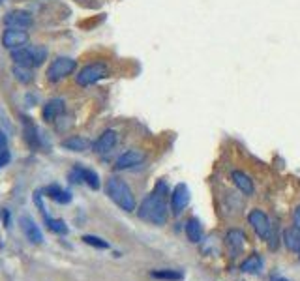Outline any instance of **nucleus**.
<instances>
[{"label":"nucleus","mask_w":300,"mask_h":281,"mask_svg":"<svg viewBox=\"0 0 300 281\" xmlns=\"http://www.w3.org/2000/svg\"><path fill=\"white\" fill-rule=\"evenodd\" d=\"M62 113H64V101L58 98L49 99V101L43 105V109H41V116H43V120L45 122H55Z\"/></svg>","instance_id":"nucleus-16"},{"label":"nucleus","mask_w":300,"mask_h":281,"mask_svg":"<svg viewBox=\"0 0 300 281\" xmlns=\"http://www.w3.org/2000/svg\"><path fill=\"white\" fill-rule=\"evenodd\" d=\"M225 246L231 253V257H238L246 246V233L242 229H229L225 233Z\"/></svg>","instance_id":"nucleus-11"},{"label":"nucleus","mask_w":300,"mask_h":281,"mask_svg":"<svg viewBox=\"0 0 300 281\" xmlns=\"http://www.w3.org/2000/svg\"><path fill=\"white\" fill-rule=\"evenodd\" d=\"M43 219H45V225L49 227V231L57 233V235H68V227H66L62 219H53L47 214H43Z\"/></svg>","instance_id":"nucleus-23"},{"label":"nucleus","mask_w":300,"mask_h":281,"mask_svg":"<svg viewBox=\"0 0 300 281\" xmlns=\"http://www.w3.org/2000/svg\"><path fill=\"white\" fill-rule=\"evenodd\" d=\"M248 223L252 225V229L255 231V235L259 236V238H263V240H266V238L272 235L270 219H268V216H266L263 210H259V208H254V210L248 214Z\"/></svg>","instance_id":"nucleus-6"},{"label":"nucleus","mask_w":300,"mask_h":281,"mask_svg":"<svg viewBox=\"0 0 300 281\" xmlns=\"http://www.w3.org/2000/svg\"><path fill=\"white\" fill-rule=\"evenodd\" d=\"M188 205H190V188L184 182L177 184L171 193V210L174 216H180Z\"/></svg>","instance_id":"nucleus-9"},{"label":"nucleus","mask_w":300,"mask_h":281,"mask_svg":"<svg viewBox=\"0 0 300 281\" xmlns=\"http://www.w3.org/2000/svg\"><path fill=\"white\" fill-rule=\"evenodd\" d=\"M6 144H8V139L6 135L0 132V148H6Z\"/></svg>","instance_id":"nucleus-28"},{"label":"nucleus","mask_w":300,"mask_h":281,"mask_svg":"<svg viewBox=\"0 0 300 281\" xmlns=\"http://www.w3.org/2000/svg\"><path fill=\"white\" fill-rule=\"evenodd\" d=\"M116 143H118V135H116L115 130H105L92 143V148L96 154L104 156V154H109L111 150L116 146Z\"/></svg>","instance_id":"nucleus-13"},{"label":"nucleus","mask_w":300,"mask_h":281,"mask_svg":"<svg viewBox=\"0 0 300 281\" xmlns=\"http://www.w3.org/2000/svg\"><path fill=\"white\" fill-rule=\"evenodd\" d=\"M150 275L154 279H169V281H180L184 277V274L177 272V270H156V272H150Z\"/></svg>","instance_id":"nucleus-22"},{"label":"nucleus","mask_w":300,"mask_h":281,"mask_svg":"<svg viewBox=\"0 0 300 281\" xmlns=\"http://www.w3.org/2000/svg\"><path fill=\"white\" fill-rule=\"evenodd\" d=\"M167 195L169 191L165 188V182H158L154 191L148 193L139 205V218L154 225L165 223L167 221Z\"/></svg>","instance_id":"nucleus-1"},{"label":"nucleus","mask_w":300,"mask_h":281,"mask_svg":"<svg viewBox=\"0 0 300 281\" xmlns=\"http://www.w3.org/2000/svg\"><path fill=\"white\" fill-rule=\"evenodd\" d=\"M186 236L191 244H199L203 238V231H201V223L197 218H190L186 221Z\"/></svg>","instance_id":"nucleus-19"},{"label":"nucleus","mask_w":300,"mask_h":281,"mask_svg":"<svg viewBox=\"0 0 300 281\" xmlns=\"http://www.w3.org/2000/svg\"><path fill=\"white\" fill-rule=\"evenodd\" d=\"M231 180L233 184L237 186V190L246 197H252L255 193V186H254V180L246 174L244 171H233L231 172Z\"/></svg>","instance_id":"nucleus-14"},{"label":"nucleus","mask_w":300,"mask_h":281,"mask_svg":"<svg viewBox=\"0 0 300 281\" xmlns=\"http://www.w3.org/2000/svg\"><path fill=\"white\" fill-rule=\"evenodd\" d=\"M69 182L73 184H81L85 182L90 188V190H99V176L98 172L92 171V169H87V167L75 165L71 171H69Z\"/></svg>","instance_id":"nucleus-7"},{"label":"nucleus","mask_w":300,"mask_h":281,"mask_svg":"<svg viewBox=\"0 0 300 281\" xmlns=\"http://www.w3.org/2000/svg\"><path fill=\"white\" fill-rule=\"evenodd\" d=\"M10 163V152L8 148H0V167H4Z\"/></svg>","instance_id":"nucleus-26"},{"label":"nucleus","mask_w":300,"mask_h":281,"mask_svg":"<svg viewBox=\"0 0 300 281\" xmlns=\"http://www.w3.org/2000/svg\"><path fill=\"white\" fill-rule=\"evenodd\" d=\"M105 193H107L111 201L115 202L118 208H122L124 212H135V208H137L135 195H133L132 188H130L122 178L111 176L109 180H107V184H105Z\"/></svg>","instance_id":"nucleus-2"},{"label":"nucleus","mask_w":300,"mask_h":281,"mask_svg":"<svg viewBox=\"0 0 300 281\" xmlns=\"http://www.w3.org/2000/svg\"><path fill=\"white\" fill-rule=\"evenodd\" d=\"M83 242L92 247H98V249H107V247H109V242H105L104 238L94 236V235H85L83 236Z\"/></svg>","instance_id":"nucleus-25"},{"label":"nucleus","mask_w":300,"mask_h":281,"mask_svg":"<svg viewBox=\"0 0 300 281\" xmlns=\"http://www.w3.org/2000/svg\"><path fill=\"white\" fill-rule=\"evenodd\" d=\"M298 259H300V251H298Z\"/></svg>","instance_id":"nucleus-31"},{"label":"nucleus","mask_w":300,"mask_h":281,"mask_svg":"<svg viewBox=\"0 0 300 281\" xmlns=\"http://www.w3.org/2000/svg\"><path fill=\"white\" fill-rule=\"evenodd\" d=\"M263 268V259L257 255V253H252L248 259H244L242 264H240V270L246 272V274H257Z\"/></svg>","instance_id":"nucleus-20"},{"label":"nucleus","mask_w":300,"mask_h":281,"mask_svg":"<svg viewBox=\"0 0 300 281\" xmlns=\"http://www.w3.org/2000/svg\"><path fill=\"white\" fill-rule=\"evenodd\" d=\"M43 193H45L51 201L58 202V205H68V202H71V193L66 191L64 188H60L58 184H51V186H47L45 190H43Z\"/></svg>","instance_id":"nucleus-17"},{"label":"nucleus","mask_w":300,"mask_h":281,"mask_svg":"<svg viewBox=\"0 0 300 281\" xmlns=\"http://www.w3.org/2000/svg\"><path fill=\"white\" fill-rule=\"evenodd\" d=\"M12 73H13V77L17 81H21V83H30L32 81V71H30V68H24V66H13V69H12Z\"/></svg>","instance_id":"nucleus-24"},{"label":"nucleus","mask_w":300,"mask_h":281,"mask_svg":"<svg viewBox=\"0 0 300 281\" xmlns=\"http://www.w3.org/2000/svg\"><path fill=\"white\" fill-rule=\"evenodd\" d=\"M47 58V47L45 45H30L21 47L12 51V60L17 66H24V68H36L41 66L43 60Z\"/></svg>","instance_id":"nucleus-3"},{"label":"nucleus","mask_w":300,"mask_h":281,"mask_svg":"<svg viewBox=\"0 0 300 281\" xmlns=\"http://www.w3.org/2000/svg\"><path fill=\"white\" fill-rule=\"evenodd\" d=\"M62 146L66 150H71V152H85V150H88V146H92V144H90L88 139L81 137V135H73V137L62 141Z\"/></svg>","instance_id":"nucleus-18"},{"label":"nucleus","mask_w":300,"mask_h":281,"mask_svg":"<svg viewBox=\"0 0 300 281\" xmlns=\"http://www.w3.org/2000/svg\"><path fill=\"white\" fill-rule=\"evenodd\" d=\"M144 160H146V154H144L143 150H137V148L126 150L124 154H120L116 158L115 169L116 171H128V169L139 167Z\"/></svg>","instance_id":"nucleus-8"},{"label":"nucleus","mask_w":300,"mask_h":281,"mask_svg":"<svg viewBox=\"0 0 300 281\" xmlns=\"http://www.w3.org/2000/svg\"><path fill=\"white\" fill-rule=\"evenodd\" d=\"M4 24L8 29H29L34 24V19L24 10H13V12H8L4 15Z\"/></svg>","instance_id":"nucleus-12"},{"label":"nucleus","mask_w":300,"mask_h":281,"mask_svg":"<svg viewBox=\"0 0 300 281\" xmlns=\"http://www.w3.org/2000/svg\"><path fill=\"white\" fill-rule=\"evenodd\" d=\"M272 281H287V279H283V277H274Z\"/></svg>","instance_id":"nucleus-29"},{"label":"nucleus","mask_w":300,"mask_h":281,"mask_svg":"<svg viewBox=\"0 0 300 281\" xmlns=\"http://www.w3.org/2000/svg\"><path fill=\"white\" fill-rule=\"evenodd\" d=\"M109 75V68L104 62H92L87 64L83 69H79V73L75 75V83L79 86H90L98 81L105 79Z\"/></svg>","instance_id":"nucleus-4"},{"label":"nucleus","mask_w":300,"mask_h":281,"mask_svg":"<svg viewBox=\"0 0 300 281\" xmlns=\"http://www.w3.org/2000/svg\"><path fill=\"white\" fill-rule=\"evenodd\" d=\"M27 41H29V32L24 29H6L4 34H2V45L10 49V51L24 47Z\"/></svg>","instance_id":"nucleus-10"},{"label":"nucleus","mask_w":300,"mask_h":281,"mask_svg":"<svg viewBox=\"0 0 300 281\" xmlns=\"http://www.w3.org/2000/svg\"><path fill=\"white\" fill-rule=\"evenodd\" d=\"M2 2H4V0H0V4H2Z\"/></svg>","instance_id":"nucleus-30"},{"label":"nucleus","mask_w":300,"mask_h":281,"mask_svg":"<svg viewBox=\"0 0 300 281\" xmlns=\"http://www.w3.org/2000/svg\"><path fill=\"white\" fill-rule=\"evenodd\" d=\"M283 242L289 251H300V229L291 227L283 233Z\"/></svg>","instance_id":"nucleus-21"},{"label":"nucleus","mask_w":300,"mask_h":281,"mask_svg":"<svg viewBox=\"0 0 300 281\" xmlns=\"http://www.w3.org/2000/svg\"><path fill=\"white\" fill-rule=\"evenodd\" d=\"M77 68V62L69 57H58L55 58L49 68H47V79L51 83H58L60 79H66L68 75H71Z\"/></svg>","instance_id":"nucleus-5"},{"label":"nucleus","mask_w":300,"mask_h":281,"mask_svg":"<svg viewBox=\"0 0 300 281\" xmlns=\"http://www.w3.org/2000/svg\"><path fill=\"white\" fill-rule=\"evenodd\" d=\"M293 221H294V227H296V229H300V207L294 208V212H293Z\"/></svg>","instance_id":"nucleus-27"},{"label":"nucleus","mask_w":300,"mask_h":281,"mask_svg":"<svg viewBox=\"0 0 300 281\" xmlns=\"http://www.w3.org/2000/svg\"><path fill=\"white\" fill-rule=\"evenodd\" d=\"M19 223H21V229H23L24 236H27L32 244H41L43 236H41V231L38 229V225L34 223V219L29 218V216H23V218L19 219Z\"/></svg>","instance_id":"nucleus-15"}]
</instances>
